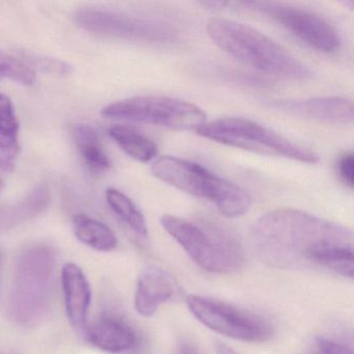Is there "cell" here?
Wrapping results in <instances>:
<instances>
[{"label": "cell", "mask_w": 354, "mask_h": 354, "mask_svg": "<svg viewBox=\"0 0 354 354\" xmlns=\"http://www.w3.org/2000/svg\"><path fill=\"white\" fill-rule=\"evenodd\" d=\"M1 262H3V259H1V252H0V272H1Z\"/></svg>", "instance_id": "obj_27"}, {"label": "cell", "mask_w": 354, "mask_h": 354, "mask_svg": "<svg viewBox=\"0 0 354 354\" xmlns=\"http://www.w3.org/2000/svg\"><path fill=\"white\" fill-rule=\"evenodd\" d=\"M160 223L186 254L208 272L230 273L243 263V252L237 238L214 223L196 225L176 215L165 214Z\"/></svg>", "instance_id": "obj_4"}, {"label": "cell", "mask_w": 354, "mask_h": 354, "mask_svg": "<svg viewBox=\"0 0 354 354\" xmlns=\"http://www.w3.org/2000/svg\"><path fill=\"white\" fill-rule=\"evenodd\" d=\"M215 351L216 354H238L235 350L221 341L215 342Z\"/></svg>", "instance_id": "obj_25"}, {"label": "cell", "mask_w": 354, "mask_h": 354, "mask_svg": "<svg viewBox=\"0 0 354 354\" xmlns=\"http://www.w3.org/2000/svg\"><path fill=\"white\" fill-rule=\"evenodd\" d=\"M0 131L19 132V122L13 102L3 94H0Z\"/></svg>", "instance_id": "obj_22"}, {"label": "cell", "mask_w": 354, "mask_h": 354, "mask_svg": "<svg viewBox=\"0 0 354 354\" xmlns=\"http://www.w3.org/2000/svg\"><path fill=\"white\" fill-rule=\"evenodd\" d=\"M0 80H10L22 86H32L36 74L21 59L0 50Z\"/></svg>", "instance_id": "obj_20"}, {"label": "cell", "mask_w": 354, "mask_h": 354, "mask_svg": "<svg viewBox=\"0 0 354 354\" xmlns=\"http://www.w3.org/2000/svg\"><path fill=\"white\" fill-rule=\"evenodd\" d=\"M274 109L292 115L335 124L348 125L353 122V103L344 97L330 96L302 100H281L271 103Z\"/></svg>", "instance_id": "obj_11"}, {"label": "cell", "mask_w": 354, "mask_h": 354, "mask_svg": "<svg viewBox=\"0 0 354 354\" xmlns=\"http://www.w3.org/2000/svg\"><path fill=\"white\" fill-rule=\"evenodd\" d=\"M192 314L211 330L248 343H263L273 335L267 319L256 313L208 296L192 295L187 298Z\"/></svg>", "instance_id": "obj_8"}, {"label": "cell", "mask_w": 354, "mask_h": 354, "mask_svg": "<svg viewBox=\"0 0 354 354\" xmlns=\"http://www.w3.org/2000/svg\"><path fill=\"white\" fill-rule=\"evenodd\" d=\"M177 294L175 279L165 269L150 266L142 271L136 283L134 308L140 316L150 318L156 314L161 304Z\"/></svg>", "instance_id": "obj_12"}, {"label": "cell", "mask_w": 354, "mask_h": 354, "mask_svg": "<svg viewBox=\"0 0 354 354\" xmlns=\"http://www.w3.org/2000/svg\"><path fill=\"white\" fill-rule=\"evenodd\" d=\"M20 146L18 133L0 131V169L11 173L16 167Z\"/></svg>", "instance_id": "obj_21"}, {"label": "cell", "mask_w": 354, "mask_h": 354, "mask_svg": "<svg viewBox=\"0 0 354 354\" xmlns=\"http://www.w3.org/2000/svg\"><path fill=\"white\" fill-rule=\"evenodd\" d=\"M250 240L257 258L272 268L324 269L353 277V233L339 223L297 209H277L252 225Z\"/></svg>", "instance_id": "obj_1"}, {"label": "cell", "mask_w": 354, "mask_h": 354, "mask_svg": "<svg viewBox=\"0 0 354 354\" xmlns=\"http://www.w3.org/2000/svg\"><path fill=\"white\" fill-rule=\"evenodd\" d=\"M70 132L80 156L92 171H103L111 167V159L94 127L88 124H76L72 126Z\"/></svg>", "instance_id": "obj_15"}, {"label": "cell", "mask_w": 354, "mask_h": 354, "mask_svg": "<svg viewBox=\"0 0 354 354\" xmlns=\"http://www.w3.org/2000/svg\"><path fill=\"white\" fill-rule=\"evenodd\" d=\"M103 117L151 124L177 131L196 130L206 123V113L198 105L167 96H136L107 105Z\"/></svg>", "instance_id": "obj_6"}, {"label": "cell", "mask_w": 354, "mask_h": 354, "mask_svg": "<svg viewBox=\"0 0 354 354\" xmlns=\"http://www.w3.org/2000/svg\"><path fill=\"white\" fill-rule=\"evenodd\" d=\"M61 277L68 320L72 326L82 328L88 319L92 302L90 283L75 263H66L62 268Z\"/></svg>", "instance_id": "obj_13"}, {"label": "cell", "mask_w": 354, "mask_h": 354, "mask_svg": "<svg viewBox=\"0 0 354 354\" xmlns=\"http://www.w3.org/2000/svg\"><path fill=\"white\" fill-rule=\"evenodd\" d=\"M221 50L262 73L290 80H308L314 72L287 49L256 28L227 18H212L206 26Z\"/></svg>", "instance_id": "obj_2"}, {"label": "cell", "mask_w": 354, "mask_h": 354, "mask_svg": "<svg viewBox=\"0 0 354 354\" xmlns=\"http://www.w3.org/2000/svg\"><path fill=\"white\" fill-rule=\"evenodd\" d=\"M238 5L268 16L317 51L333 53L341 47L342 39L337 28L320 14L283 3L245 1Z\"/></svg>", "instance_id": "obj_9"}, {"label": "cell", "mask_w": 354, "mask_h": 354, "mask_svg": "<svg viewBox=\"0 0 354 354\" xmlns=\"http://www.w3.org/2000/svg\"><path fill=\"white\" fill-rule=\"evenodd\" d=\"M196 131L207 140L264 156L281 157L308 165L320 160L312 149L243 118H221L206 122Z\"/></svg>", "instance_id": "obj_5"}, {"label": "cell", "mask_w": 354, "mask_h": 354, "mask_svg": "<svg viewBox=\"0 0 354 354\" xmlns=\"http://www.w3.org/2000/svg\"><path fill=\"white\" fill-rule=\"evenodd\" d=\"M109 136L128 156L140 162H150L158 155L157 145L136 128L113 126L109 129Z\"/></svg>", "instance_id": "obj_17"}, {"label": "cell", "mask_w": 354, "mask_h": 354, "mask_svg": "<svg viewBox=\"0 0 354 354\" xmlns=\"http://www.w3.org/2000/svg\"><path fill=\"white\" fill-rule=\"evenodd\" d=\"M76 238L82 243L98 252H111L118 245L115 232L101 221L86 214H76L72 218Z\"/></svg>", "instance_id": "obj_16"}, {"label": "cell", "mask_w": 354, "mask_h": 354, "mask_svg": "<svg viewBox=\"0 0 354 354\" xmlns=\"http://www.w3.org/2000/svg\"><path fill=\"white\" fill-rule=\"evenodd\" d=\"M151 171L167 185L213 203L225 217L242 216L252 207V198L243 188L194 161L162 156L153 162Z\"/></svg>", "instance_id": "obj_3"}, {"label": "cell", "mask_w": 354, "mask_h": 354, "mask_svg": "<svg viewBox=\"0 0 354 354\" xmlns=\"http://www.w3.org/2000/svg\"><path fill=\"white\" fill-rule=\"evenodd\" d=\"M74 19L80 28L101 36L149 43H169L176 39L174 30L165 24L113 12L82 9L76 12Z\"/></svg>", "instance_id": "obj_10"}, {"label": "cell", "mask_w": 354, "mask_h": 354, "mask_svg": "<svg viewBox=\"0 0 354 354\" xmlns=\"http://www.w3.org/2000/svg\"><path fill=\"white\" fill-rule=\"evenodd\" d=\"M86 341L107 353H122L134 347L136 335L133 329L121 319L103 316L95 321L86 333Z\"/></svg>", "instance_id": "obj_14"}, {"label": "cell", "mask_w": 354, "mask_h": 354, "mask_svg": "<svg viewBox=\"0 0 354 354\" xmlns=\"http://www.w3.org/2000/svg\"><path fill=\"white\" fill-rule=\"evenodd\" d=\"M337 171H339V178L344 184L352 189L354 184V156L351 151L344 153L339 157V162H337Z\"/></svg>", "instance_id": "obj_23"}, {"label": "cell", "mask_w": 354, "mask_h": 354, "mask_svg": "<svg viewBox=\"0 0 354 354\" xmlns=\"http://www.w3.org/2000/svg\"><path fill=\"white\" fill-rule=\"evenodd\" d=\"M50 196L46 186L40 185L34 188L26 198L18 203L16 206L11 207L6 213V219L11 223L24 221L28 217L36 216L48 206Z\"/></svg>", "instance_id": "obj_19"}, {"label": "cell", "mask_w": 354, "mask_h": 354, "mask_svg": "<svg viewBox=\"0 0 354 354\" xmlns=\"http://www.w3.org/2000/svg\"><path fill=\"white\" fill-rule=\"evenodd\" d=\"M306 354H323L322 351H321L320 349H319L318 346L316 345V343L314 344V346H313L312 349L308 350V352H306Z\"/></svg>", "instance_id": "obj_26"}, {"label": "cell", "mask_w": 354, "mask_h": 354, "mask_svg": "<svg viewBox=\"0 0 354 354\" xmlns=\"http://www.w3.org/2000/svg\"><path fill=\"white\" fill-rule=\"evenodd\" d=\"M1 187H3V181L0 179V190H1Z\"/></svg>", "instance_id": "obj_28"}, {"label": "cell", "mask_w": 354, "mask_h": 354, "mask_svg": "<svg viewBox=\"0 0 354 354\" xmlns=\"http://www.w3.org/2000/svg\"><path fill=\"white\" fill-rule=\"evenodd\" d=\"M323 354H353L351 348L335 339L319 337L315 341Z\"/></svg>", "instance_id": "obj_24"}, {"label": "cell", "mask_w": 354, "mask_h": 354, "mask_svg": "<svg viewBox=\"0 0 354 354\" xmlns=\"http://www.w3.org/2000/svg\"><path fill=\"white\" fill-rule=\"evenodd\" d=\"M53 273V256L46 246L26 252L16 269L11 296L12 314L22 324L40 320L48 306Z\"/></svg>", "instance_id": "obj_7"}, {"label": "cell", "mask_w": 354, "mask_h": 354, "mask_svg": "<svg viewBox=\"0 0 354 354\" xmlns=\"http://www.w3.org/2000/svg\"><path fill=\"white\" fill-rule=\"evenodd\" d=\"M107 204L111 207L115 215L131 230L132 232L142 238L148 237V227L142 211L128 198L125 194L115 189L109 188L105 192Z\"/></svg>", "instance_id": "obj_18"}]
</instances>
